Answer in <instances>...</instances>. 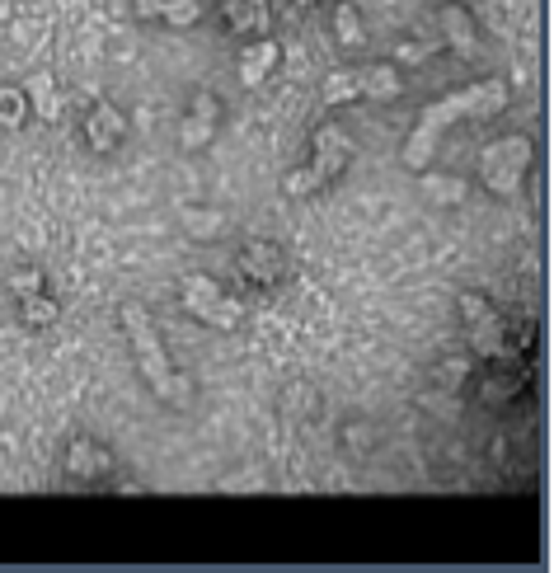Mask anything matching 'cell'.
I'll return each mask as SVG.
<instances>
[{"label": "cell", "mask_w": 554, "mask_h": 573, "mask_svg": "<svg viewBox=\"0 0 554 573\" xmlns=\"http://www.w3.org/2000/svg\"><path fill=\"white\" fill-rule=\"evenodd\" d=\"M118 320H123V334H127V343H132V357H137V372H141V381L151 386V395H160V400H184L188 381L174 372L170 348L160 339V329L151 325V315H146L137 301H127V306L118 310Z\"/></svg>", "instance_id": "cell-1"}, {"label": "cell", "mask_w": 554, "mask_h": 573, "mask_svg": "<svg viewBox=\"0 0 554 573\" xmlns=\"http://www.w3.org/2000/svg\"><path fill=\"white\" fill-rule=\"evenodd\" d=\"M536 165V141L526 132H512V137H493L484 141L479 151V184L489 188L493 198H517L526 184V174Z\"/></svg>", "instance_id": "cell-2"}, {"label": "cell", "mask_w": 554, "mask_h": 573, "mask_svg": "<svg viewBox=\"0 0 554 573\" xmlns=\"http://www.w3.org/2000/svg\"><path fill=\"white\" fill-rule=\"evenodd\" d=\"M456 310H461L465 329H470L475 357H498L508 348V320L498 315V306H493L484 292H461L456 296Z\"/></svg>", "instance_id": "cell-3"}, {"label": "cell", "mask_w": 554, "mask_h": 573, "mask_svg": "<svg viewBox=\"0 0 554 573\" xmlns=\"http://www.w3.org/2000/svg\"><path fill=\"white\" fill-rule=\"evenodd\" d=\"M348 165H353V137L339 123H320L310 132V165H306L310 179L324 188V184H334Z\"/></svg>", "instance_id": "cell-4"}, {"label": "cell", "mask_w": 554, "mask_h": 573, "mask_svg": "<svg viewBox=\"0 0 554 573\" xmlns=\"http://www.w3.org/2000/svg\"><path fill=\"white\" fill-rule=\"evenodd\" d=\"M62 475L76 484H99V480H113L118 475V461H113V451L99 442V437H71L62 451Z\"/></svg>", "instance_id": "cell-5"}, {"label": "cell", "mask_w": 554, "mask_h": 573, "mask_svg": "<svg viewBox=\"0 0 554 573\" xmlns=\"http://www.w3.org/2000/svg\"><path fill=\"white\" fill-rule=\"evenodd\" d=\"M235 268L245 273L254 287H277V282L292 273V264H287V249L273 245V240H263V235H254V240H245L240 245V254H235Z\"/></svg>", "instance_id": "cell-6"}, {"label": "cell", "mask_w": 554, "mask_h": 573, "mask_svg": "<svg viewBox=\"0 0 554 573\" xmlns=\"http://www.w3.org/2000/svg\"><path fill=\"white\" fill-rule=\"evenodd\" d=\"M127 113L118 109V104H108V99H99L90 113H85V123H80V137H85V146H90L94 155H113L127 146Z\"/></svg>", "instance_id": "cell-7"}, {"label": "cell", "mask_w": 554, "mask_h": 573, "mask_svg": "<svg viewBox=\"0 0 554 573\" xmlns=\"http://www.w3.org/2000/svg\"><path fill=\"white\" fill-rule=\"evenodd\" d=\"M432 19H437L442 43H447L456 57H475V52H479V24H475V15L465 10L461 0H437Z\"/></svg>", "instance_id": "cell-8"}, {"label": "cell", "mask_w": 554, "mask_h": 573, "mask_svg": "<svg viewBox=\"0 0 554 573\" xmlns=\"http://www.w3.org/2000/svg\"><path fill=\"white\" fill-rule=\"evenodd\" d=\"M409 94V76L395 62H367L357 66V99H376V104H395Z\"/></svg>", "instance_id": "cell-9"}, {"label": "cell", "mask_w": 554, "mask_h": 573, "mask_svg": "<svg viewBox=\"0 0 554 573\" xmlns=\"http://www.w3.org/2000/svg\"><path fill=\"white\" fill-rule=\"evenodd\" d=\"M277 62H282V43H277L273 33H259V38H249L245 47H240V85L245 90H259L263 80L277 71Z\"/></svg>", "instance_id": "cell-10"}, {"label": "cell", "mask_w": 554, "mask_h": 573, "mask_svg": "<svg viewBox=\"0 0 554 573\" xmlns=\"http://www.w3.org/2000/svg\"><path fill=\"white\" fill-rule=\"evenodd\" d=\"M221 24H226V33H240V38L273 33V5L268 0H221Z\"/></svg>", "instance_id": "cell-11"}, {"label": "cell", "mask_w": 554, "mask_h": 573, "mask_svg": "<svg viewBox=\"0 0 554 573\" xmlns=\"http://www.w3.org/2000/svg\"><path fill=\"white\" fill-rule=\"evenodd\" d=\"M226 296V287L216 278H207V273H188V278H179V306L193 315V320H207V310L216 306Z\"/></svg>", "instance_id": "cell-12"}, {"label": "cell", "mask_w": 554, "mask_h": 573, "mask_svg": "<svg viewBox=\"0 0 554 573\" xmlns=\"http://www.w3.org/2000/svg\"><path fill=\"white\" fill-rule=\"evenodd\" d=\"M24 94H29V109L38 123H57V118H62V90H57V76H52V71H38V76L24 85Z\"/></svg>", "instance_id": "cell-13"}, {"label": "cell", "mask_w": 554, "mask_h": 573, "mask_svg": "<svg viewBox=\"0 0 554 573\" xmlns=\"http://www.w3.org/2000/svg\"><path fill=\"white\" fill-rule=\"evenodd\" d=\"M437 141H442V132H432V127H418L414 123V132H409V137H404V146H400V165L409 174L432 170V160H437Z\"/></svg>", "instance_id": "cell-14"}, {"label": "cell", "mask_w": 554, "mask_h": 573, "mask_svg": "<svg viewBox=\"0 0 554 573\" xmlns=\"http://www.w3.org/2000/svg\"><path fill=\"white\" fill-rule=\"evenodd\" d=\"M334 43H339L348 57H357V52L367 47V24H362V10H357L353 0H339V5H334Z\"/></svg>", "instance_id": "cell-15"}, {"label": "cell", "mask_w": 554, "mask_h": 573, "mask_svg": "<svg viewBox=\"0 0 554 573\" xmlns=\"http://www.w3.org/2000/svg\"><path fill=\"white\" fill-rule=\"evenodd\" d=\"M418 188H423V198L432 207H461L465 193H470V184H465L461 174H432V170L418 174Z\"/></svg>", "instance_id": "cell-16"}, {"label": "cell", "mask_w": 554, "mask_h": 573, "mask_svg": "<svg viewBox=\"0 0 554 573\" xmlns=\"http://www.w3.org/2000/svg\"><path fill=\"white\" fill-rule=\"evenodd\" d=\"M179 221H184V231L193 235V240H202V245H212V240L226 235V212H221V207H184Z\"/></svg>", "instance_id": "cell-17"}, {"label": "cell", "mask_w": 554, "mask_h": 573, "mask_svg": "<svg viewBox=\"0 0 554 573\" xmlns=\"http://www.w3.org/2000/svg\"><path fill=\"white\" fill-rule=\"evenodd\" d=\"M29 118H33V109H29L24 85L5 80V85H0V132H19V127H29Z\"/></svg>", "instance_id": "cell-18"}, {"label": "cell", "mask_w": 554, "mask_h": 573, "mask_svg": "<svg viewBox=\"0 0 554 573\" xmlns=\"http://www.w3.org/2000/svg\"><path fill=\"white\" fill-rule=\"evenodd\" d=\"M19 306V325L33 329V334H43V329L57 325V315H62V306H57V296L52 292H38L29 296V301H15Z\"/></svg>", "instance_id": "cell-19"}, {"label": "cell", "mask_w": 554, "mask_h": 573, "mask_svg": "<svg viewBox=\"0 0 554 573\" xmlns=\"http://www.w3.org/2000/svg\"><path fill=\"white\" fill-rule=\"evenodd\" d=\"M320 99L324 109H343V104H353L357 99V71H329L320 85Z\"/></svg>", "instance_id": "cell-20"}, {"label": "cell", "mask_w": 554, "mask_h": 573, "mask_svg": "<svg viewBox=\"0 0 554 573\" xmlns=\"http://www.w3.org/2000/svg\"><path fill=\"white\" fill-rule=\"evenodd\" d=\"M282 414L287 419H306V414H315V404H320V390L310 386V381H292V386L282 390Z\"/></svg>", "instance_id": "cell-21"}, {"label": "cell", "mask_w": 554, "mask_h": 573, "mask_svg": "<svg viewBox=\"0 0 554 573\" xmlns=\"http://www.w3.org/2000/svg\"><path fill=\"white\" fill-rule=\"evenodd\" d=\"M216 127L221 123H207V118H193V113H188L184 123H179V151H188V155L207 151L216 141Z\"/></svg>", "instance_id": "cell-22"}, {"label": "cell", "mask_w": 554, "mask_h": 573, "mask_svg": "<svg viewBox=\"0 0 554 573\" xmlns=\"http://www.w3.org/2000/svg\"><path fill=\"white\" fill-rule=\"evenodd\" d=\"M202 15H207V0H165L160 24H170V29H193V24H202Z\"/></svg>", "instance_id": "cell-23"}, {"label": "cell", "mask_w": 554, "mask_h": 573, "mask_svg": "<svg viewBox=\"0 0 554 573\" xmlns=\"http://www.w3.org/2000/svg\"><path fill=\"white\" fill-rule=\"evenodd\" d=\"M240 320H245V301H240V296H221V301H216L212 310H207V320H202V325H212V329H235L240 325Z\"/></svg>", "instance_id": "cell-24"}, {"label": "cell", "mask_w": 554, "mask_h": 573, "mask_svg": "<svg viewBox=\"0 0 554 573\" xmlns=\"http://www.w3.org/2000/svg\"><path fill=\"white\" fill-rule=\"evenodd\" d=\"M5 287H10L15 301H29V296L47 292V278H43V268H15V273L5 278Z\"/></svg>", "instance_id": "cell-25"}, {"label": "cell", "mask_w": 554, "mask_h": 573, "mask_svg": "<svg viewBox=\"0 0 554 573\" xmlns=\"http://www.w3.org/2000/svg\"><path fill=\"white\" fill-rule=\"evenodd\" d=\"M428 57H432V43H423V38H404V43L395 47V57H390V62L400 66V71H409V66L428 62Z\"/></svg>", "instance_id": "cell-26"}, {"label": "cell", "mask_w": 554, "mask_h": 573, "mask_svg": "<svg viewBox=\"0 0 554 573\" xmlns=\"http://www.w3.org/2000/svg\"><path fill=\"white\" fill-rule=\"evenodd\" d=\"M188 113H193V118H207V123H221V99H216L212 90H198L193 104H188Z\"/></svg>", "instance_id": "cell-27"}, {"label": "cell", "mask_w": 554, "mask_h": 573, "mask_svg": "<svg viewBox=\"0 0 554 573\" xmlns=\"http://www.w3.org/2000/svg\"><path fill=\"white\" fill-rule=\"evenodd\" d=\"M160 10H165V0H132V19L137 24H160Z\"/></svg>", "instance_id": "cell-28"}, {"label": "cell", "mask_w": 554, "mask_h": 573, "mask_svg": "<svg viewBox=\"0 0 554 573\" xmlns=\"http://www.w3.org/2000/svg\"><path fill=\"white\" fill-rule=\"evenodd\" d=\"M437 372H442V386H461V381H465V372H470V367H465V362H442Z\"/></svg>", "instance_id": "cell-29"}, {"label": "cell", "mask_w": 554, "mask_h": 573, "mask_svg": "<svg viewBox=\"0 0 554 573\" xmlns=\"http://www.w3.org/2000/svg\"><path fill=\"white\" fill-rule=\"evenodd\" d=\"M296 5H320V0H296Z\"/></svg>", "instance_id": "cell-30"}]
</instances>
